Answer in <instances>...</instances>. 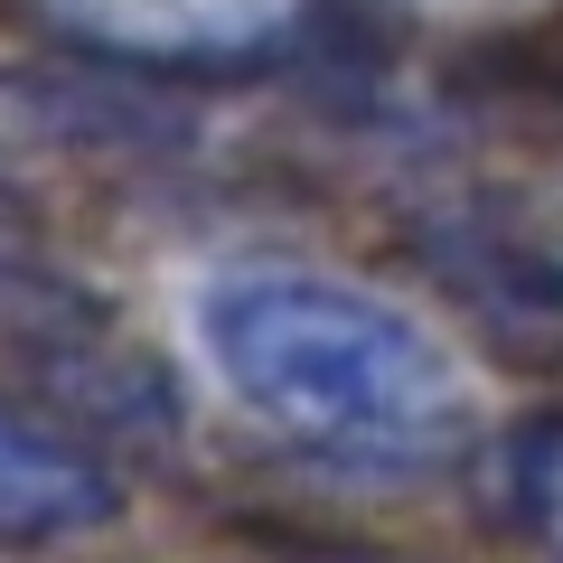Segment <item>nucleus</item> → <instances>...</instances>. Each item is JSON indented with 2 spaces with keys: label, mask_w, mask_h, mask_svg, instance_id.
<instances>
[{
  "label": "nucleus",
  "mask_w": 563,
  "mask_h": 563,
  "mask_svg": "<svg viewBox=\"0 0 563 563\" xmlns=\"http://www.w3.org/2000/svg\"><path fill=\"white\" fill-rule=\"evenodd\" d=\"M217 376L263 422L366 461H432L461 442V366L422 320L320 273H235L198 301Z\"/></svg>",
  "instance_id": "obj_1"
},
{
  "label": "nucleus",
  "mask_w": 563,
  "mask_h": 563,
  "mask_svg": "<svg viewBox=\"0 0 563 563\" xmlns=\"http://www.w3.org/2000/svg\"><path fill=\"white\" fill-rule=\"evenodd\" d=\"M113 507H122V488L95 451L47 432V422H29L20 404H0V544L95 536Z\"/></svg>",
  "instance_id": "obj_2"
},
{
  "label": "nucleus",
  "mask_w": 563,
  "mask_h": 563,
  "mask_svg": "<svg viewBox=\"0 0 563 563\" xmlns=\"http://www.w3.org/2000/svg\"><path fill=\"white\" fill-rule=\"evenodd\" d=\"M507 479H517V507L563 544V413L554 422H526L507 442Z\"/></svg>",
  "instance_id": "obj_3"
}]
</instances>
